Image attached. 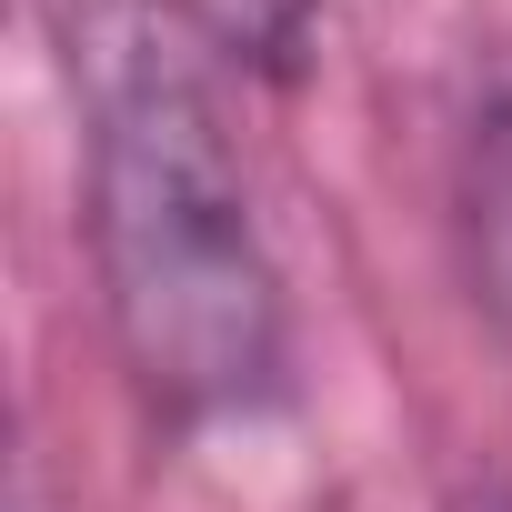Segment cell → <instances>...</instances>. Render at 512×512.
Listing matches in <instances>:
<instances>
[{
    "instance_id": "6da1fadb",
    "label": "cell",
    "mask_w": 512,
    "mask_h": 512,
    "mask_svg": "<svg viewBox=\"0 0 512 512\" xmlns=\"http://www.w3.org/2000/svg\"><path fill=\"white\" fill-rule=\"evenodd\" d=\"M81 231L131 392L201 432L282 402L292 302L181 0H71Z\"/></svg>"
},
{
    "instance_id": "7a4b0ae2",
    "label": "cell",
    "mask_w": 512,
    "mask_h": 512,
    "mask_svg": "<svg viewBox=\"0 0 512 512\" xmlns=\"http://www.w3.org/2000/svg\"><path fill=\"white\" fill-rule=\"evenodd\" d=\"M452 211H462V262H472V292H482V302H492V322L512 332V101L472 111Z\"/></svg>"
},
{
    "instance_id": "3957f363",
    "label": "cell",
    "mask_w": 512,
    "mask_h": 512,
    "mask_svg": "<svg viewBox=\"0 0 512 512\" xmlns=\"http://www.w3.org/2000/svg\"><path fill=\"white\" fill-rule=\"evenodd\" d=\"M181 21L241 61V71H262V81H292L302 51H312V0H181Z\"/></svg>"
},
{
    "instance_id": "277c9868",
    "label": "cell",
    "mask_w": 512,
    "mask_h": 512,
    "mask_svg": "<svg viewBox=\"0 0 512 512\" xmlns=\"http://www.w3.org/2000/svg\"><path fill=\"white\" fill-rule=\"evenodd\" d=\"M442 512H512V482H502V472H482V482H462Z\"/></svg>"
}]
</instances>
